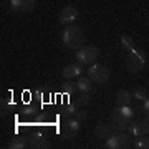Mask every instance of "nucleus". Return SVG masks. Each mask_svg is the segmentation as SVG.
<instances>
[{"mask_svg":"<svg viewBox=\"0 0 149 149\" xmlns=\"http://www.w3.org/2000/svg\"><path fill=\"white\" fill-rule=\"evenodd\" d=\"M121 48L124 50V52H131L134 48V42H133V38L129 37V35H121Z\"/></svg>","mask_w":149,"mask_h":149,"instance_id":"obj_21","label":"nucleus"},{"mask_svg":"<svg viewBox=\"0 0 149 149\" xmlns=\"http://www.w3.org/2000/svg\"><path fill=\"white\" fill-rule=\"evenodd\" d=\"M61 42L68 50H76L78 52L81 47H85V32L74 23L66 25L63 33H61Z\"/></svg>","mask_w":149,"mask_h":149,"instance_id":"obj_1","label":"nucleus"},{"mask_svg":"<svg viewBox=\"0 0 149 149\" xmlns=\"http://www.w3.org/2000/svg\"><path fill=\"white\" fill-rule=\"evenodd\" d=\"M78 109H80V104H78V103H66V104H65V113H66V114H71V116H73Z\"/></svg>","mask_w":149,"mask_h":149,"instance_id":"obj_24","label":"nucleus"},{"mask_svg":"<svg viewBox=\"0 0 149 149\" xmlns=\"http://www.w3.org/2000/svg\"><path fill=\"white\" fill-rule=\"evenodd\" d=\"M104 141H106V143H104V148H108V149H126V148H131V146H133L131 134L124 133V131L109 134Z\"/></svg>","mask_w":149,"mask_h":149,"instance_id":"obj_4","label":"nucleus"},{"mask_svg":"<svg viewBox=\"0 0 149 149\" xmlns=\"http://www.w3.org/2000/svg\"><path fill=\"white\" fill-rule=\"evenodd\" d=\"M73 116L76 118V119H80V121H85L86 118H88V113H86L85 109H78V111L73 114Z\"/></svg>","mask_w":149,"mask_h":149,"instance_id":"obj_27","label":"nucleus"},{"mask_svg":"<svg viewBox=\"0 0 149 149\" xmlns=\"http://www.w3.org/2000/svg\"><path fill=\"white\" fill-rule=\"evenodd\" d=\"M38 108L37 104H33V103H30V104H23V106L20 108V114L25 118H30V116H35L38 113Z\"/></svg>","mask_w":149,"mask_h":149,"instance_id":"obj_18","label":"nucleus"},{"mask_svg":"<svg viewBox=\"0 0 149 149\" xmlns=\"http://www.w3.org/2000/svg\"><path fill=\"white\" fill-rule=\"evenodd\" d=\"M131 101H133V93H131V91L119 90L116 93V100H114L116 106H129Z\"/></svg>","mask_w":149,"mask_h":149,"instance_id":"obj_13","label":"nucleus"},{"mask_svg":"<svg viewBox=\"0 0 149 149\" xmlns=\"http://www.w3.org/2000/svg\"><path fill=\"white\" fill-rule=\"evenodd\" d=\"M116 108L119 109V113H121V114L126 118L128 121H133V118H134V109L131 108V104H129V106H116Z\"/></svg>","mask_w":149,"mask_h":149,"instance_id":"obj_23","label":"nucleus"},{"mask_svg":"<svg viewBox=\"0 0 149 149\" xmlns=\"http://www.w3.org/2000/svg\"><path fill=\"white\" fill-rule=\"evenodd\" d=\"M76 91H78L76 83H73L71 80H66L63 85H61V95L63 96H73Z\"/></svg>","mask_w":149,"mask_h":149,"instance_id":"obj_17","label":"nucleus"},{"mask_svg":"<svg viewBox=\"0 0 149 149\" xmlns=\"http://www.w3.org/2000/svg\"><path fill=\"white\" fill-rule=\"evenodd\" d=\"M76 88H78L80 93H90L91 88H93V80H91L88 74H86V76L81 74V76L76 78Z\"/></svg>","mask_w":149,"mask_h":149,"instance_id":"obj_14","label":"nucleus"},{"mask_svg":"<svg viewBox=\"0 0 149 149\" xmlns=\"http://www.w3.org/2000/svg\"><path fill=\"white\" fill-rule=\"evenodd\" d=\"M100 48L96 45H85L76 52V63H80L81 66H90V65L96 63V60L100 56Z\"/></svg>","mask_w":149,"mask_h":149,"instance_id":"obj_3","label":"nucleus"},{"mask_svg":"<svg viewBox=\"0 0 149 149\" xmlns=\"http://www.w3.org/2000/svg\"><path fill=\"white\" fill-rule=\"evenodd\" d=\"M78 7L74 5H66L65 8H61V12L58 13V23L60 25H71L76 18H78Z\"/></svg>","mask_w":149,"mask_h":149,"instance_id":"obj_9","label":"nucleus"},{"mask_svg":"<svg viewBox=\"0 0 149 149\" xmlns=\"http://www.w3.org/2000/svg\"><path fill=\"white\" fill-rule=\"evenodd\" d=\"M128 133L133 138H139V136H146L149 133V121L144 119H133L128 126Z\"/></svg>","mask_w":149,"mask_h":149,"instance_id":"obj_8","label":"nucleus"},{"mask_svg":"<svg viewBox=\"0 0 149 149\" xmlns=\"http://www.w3.org/2000/svg\"><path fill=\"white\" fill-rule=\"evenodd\" d=\"M133 148L136 149H149V136H139V138H134L133 141Z\"/></svg>","mask_w":149,"mask_h":149,"instance_id":"obj_19","label":"nucleus"},{"mask_svg":"<svg viewBox=\"0 0 149 149\" xmlns=\"http://www.w3.org/2000/svg\"><path fill=\"white\" fill-rule=\"evenodd\" d=\"M111 134V128H109V124L106 123H98L95 128V138L98 139H106L108 136Z\"/></svg>","mask_w":149,"mask_h":149,"instance_id":"obj_16","label":"nucleus"},{"mask_svg":"<svg viewBox=\"0 0 149 149\" xmlns=\"http://www.w3.org/2000/svg\"><path fill=\"white\" fill-rule=\"evenodd\" d=\"M143 113H144V118L149 121V96L143 101Z\"/></svg>","mask_w":149,"mask_h":149,"instance_id":"obj_26","label":"nucleus"},{"mask_svg":"<svg viewBox=\"0 0 149 149\" xmlns=\"http://www.w3.org/2000/svg\"><path fill=\"white\" fill-rule=\"evenodd\" d=\"M52 119H53V114L52 113L43 111L42 114L37 116V124H40V126H48V124H52Z\"/></svg>","mask_w":149,"mask_h":149,"instance_id":"obj_20","label":"nucleus"},{"mask_svg":"<svg viewBox=\"0 0 149 149\" xmlns=\"http://www.w3.org/2000/svg\"><path fill=\"white\" fill-rule=\"evenodd\" d=\"M8 2H10V0H8Z\"/></svg>","mask_w":149,"mask_h":149,"instance_id":"obj_28","label":"nucleus"},{"mask_svg":"<svg viewBox=\"0 0 149 149\" xmlns=\"http://www.w3.org/2000/svg\"><path fill=\"white\" fill-rule=\"evenodd\" d=\"M80 128H81V121L73 116L71 119H68V121L65 123L63 129H61V138L63 139H73L76 134L80 133Z\"/></svg>","mask_w":149,"mask_h":149,"instance_id":"obj_10","label":"nucleus"},{"mask_svg":"<svg viewBox=\"0 0 149 149\" xmlns=\"http://www.w3.org/2000/svg\"><path fill=\"white\" fill-rule=\"evenodd\" d=\"M109 74H111L109 68L103 63H93L88 66V76L95 81L96 85H104L109 80Z\"/></svg>","mask_w":149,"mask_h":149,"instance_id":"obj_5","label":"nucleus"},{"mask_svg":"<svg viewBox=\"0 0 149 149\" xmlns=\"http://www.w3.org/2000/svg\"><path fill=\"white\" fill-rule=\"evenodd\" d=\"M28 143H30V148L33 149H48L50 148V141H48V136L45 134V131H32L28 134Z\"/></svg>","mask_w":149,"mask_h":149,"instance_id":"obj_7","label":"nucleus"},{"mask_svg":"<svg viewBox=\"0 0 149 149\" xmlns=\"http://www.w3.org/2000/svg\"><path fill=\"white\" fill-rule=\"evenodd\" d=\"M129 123H131V121H128L126 118L123 116L118 108H114V109L111 111V114H109V118H108V124H109V128H111L113 133L126 131L128 126H129Z\"/></svg>","mask_w":149,"mask_h":149,"instance_id":"obj_6","label":"nucleus"},{"mask_svg":"<svg viewBox=\"0 0 149 149\" xmlns=\"http://www.w3.org/2000/svg\"><path fill=\"white\" fill-rule=\"evenodd\" d=\"M83 74V66L80 63H73V65H66L61 71V76L65 80H74Z\"/></svg>","mask_w":149,"mask_h":149,"instance_id":"obj_12","label":"nucleus"},{"mask_svg":"<svg viewBox=\"0 0 149 149\" xmlns=\"http://www.w3.org/2000/svg\"><path fill=\"white\" fill-rule=\"evenodd\" d=\"M37 5V0H10L12 10L17 13H28Z\"/></svg>","mask_w":149,"mask_h":149,"instance_id":"obj_11","label":"nucleus"},{"mask_svg":"<svg viewBox=\"0 0 149 149\" xmlns=\"http://www.w3.org/2000/svg\"><path fill=\"white\" fill-rule=\"evenodd\" d=\"M91 101V96L90 93H80V96H78V104H83V106H86V104H90Z\"/></svg>","mask_w":149,"mask_h":149,"instance_id":"obj_25","label":"nucleus"},{"mask_svg":"<svg viewBox=\"0 0 149 149\" xmlns=\"http://www.w3.org/2000/svg\"><path fill=\"white\" fill-rule=\"evenodd\" d=\"M146 61H148L146 53H144L141 48L134 47L131 52L126 53V68H128L129 73H133V74L139 73V71L146 66Z\"/></svg>","mask_w":149,"mask_h":149,"instance_id":"obj_2","label":"nucleus"},{"mask_svg":"<svg viewBox=\"0 0 149 149\" xmlns=\"http://www.w3.org/2000/svg\"><path fill=\"white\" fill-rule=\"evenodd\" d=\"M28 146H30L28 136H15V138L8 143L7 148L8 149H25V148H28Z\"/></svg>","mask_w":149,"mask_h":149,"instance_id":"obj_15","label":"nucleus"},{"mask_svg":"<svg viewBox=\"0 0 149 149\" xmlns=\"http://www.w3.org/2000/svg\"><path fill=\"white\" fill-rule=\"evenodd\" d=\"M133 96L138 100V101H144V100L149 96V93H148V90H146V88H143V86H136V88H134V91H133Z\"/></svg>","mask_w":149,"mask_h":149,"instance_id":"obj_22","label":"nucleus"}]
</instances>
